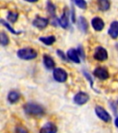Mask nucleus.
<instances>
[{
  "label": "nucleus",
  "instance_id": "4be33fe9",
  "mask_svg": "<svg viewBox=\"0 0 118 133\" xmlns=\"http://www.w3.org/2000/svg\"><path fill=\"white\" fill-rule=\"evenodd\" d=\"M47 8H48V11H49L51 16H53V17L55 16V8H54V6L51 2H48Z\"/></svg>",
  "mask_w": 118,
  "mask_h": 133
},
{
  "label": "nucleus",
  "instance_id": "ddd939ff",
  "mask_svg": "<svg viewBox=\"0 0 118 133\" xmlns=\"http://www.w3.org/2000/svg\"><path fill=\"white\" fill-rule=\"evenodd\" d=\"M66 54H67L68 59H70L72 62H74V63L80 62V59H79V52H78L77 50L71 48V49H69L68 51H67Z\"/></svg>",
  "mask_w": 118,
  "mask_h": 133
},
{
  "label": "nucleus",
  "instance_id": "a878e982",
  "mask_svg": "<svg viewBox=\"0 0 118 133\" xmlns=\"http://www.w3.org/2000/svg\"><path fill=\"white\" fill-rule=\"evenodd\" d=\"M114 124H115L116 128H117V129H118V116L115 118V121H114Z\"/></svg>",
  "mask_w": 118,
  "mask_h": 133
},
{
  "label": "nucleus",
  "instance_id": "7ed1b4c3",
  "mask_svg": "<svg viewBox=\"0 0 118 133\" xmlns=\"http://www.w3.org/2000/svg\"><path fill=\"white\" fill-rule=\"evenodd\" d=\"M95 113L97 115V116L99 117L101 120H102L103 122H110L111 121V116L107 111L104 109L102 106H96L95 107Z\"/></svg>",
  "mask_w": 118,
  "mask_h": 133
},
{
  "label": "nucleus",
  "instance_id": "393cba45",
  "mask_svg": "<svg viewBox=\"0 0 118 133\" xmlns=\"http://www.w3.org/2000/svg\"><path fill=\"white\" fill-rule=\"evenodd\" d=\"M56 53H57L58 56L62 58V59H63L64 61H66V60H67V59H66V56L64 54V52H63V51H61V50H57V51H56Z\"/></svg>",
  "mask_w": 118,
  "mask_h": 133
},
{
  "label": "nucleus",
  "instance_id": "20e7f679",
  "mask_svg": "<svg viewBox=\"0 0 118 133\" xmlns=\"http://www.w3.org/2000/svg\"><path fill=\"white\" fill-rule=\"evenodd\" d=\"M53 76H54V79L58 82H65L67 79V73L60 68H56L54 69Z\"/></svg>",
  "mask_w": 118,
  "mask_h": 133
},
{
  "label": "nucleus",
  "instance_id": "2eb2a0df",
  "mask_svg": "<svg viewBox=\"0 0 118 133\" xmlns=\"http://www.w3.org/2000/svg\"><path fill=\"white\" fill-rule=\"evenodd\" d=\"M58 21H59V24L61 25V27L64 28V29H66V28L68 27V14L66 13V9H65L63 16L58 19Z\"/></svg>",
  "mask_w": 118,
  "mask_h": 133
},
{
  "label": "nucleus",
  "instance_id": "5701e85b",
  "mask_svg": "<svg viewBox=\"0 0 118 133\" xmlns=\"http://www.w3.org/2000/svg\"><path fill=\"white\" fill-rule=\"evenodd\" d=\"M1 21V23H2V25H4V26H5V27H6V28H8V31H10L11 33H13V34H19V32H18V31H15V30L13 29V28H11L10 26H9V24H8V23H6V21H4V19H1V21Z\"/></svg>",
  "mask_w": 118,
  "mask_h": 133
},
{
  "label": "nucleus",
  "instance_id": "0eeeda50",
  "mask_svg": "<svg viewBox=\"0 0 118 133\" xmlns=\"http://www.w3.org/2000/svg\"><path fill=\"white\" fill-rule=\"evenodd\" d=\"M93 75L96 78H98L100 79H102V81L107 79L109 78V72H108L107 69L105 68H103V66L96 68L93 71Z\"/></svg>",
  "mask_w": 118,
  "mask_h": 133
},
{
  "label": "nucleus",
  "instance_id": "f3484780",
  "mask_svg": "<svg viewBox=\"0 0 118 133\" xmlns=\"http://www.w3.org/2000/svg\"><path fill=\"white\" fill-rule=\"evenodd\" d=\"M40 41L41 43H44L46 45H52L55 42V37L54 35H50V36H46V37H40Z\"/></svg>",
  "mask_w": 118,
  "mask_h": 133
},
{
  "label": "nucleus",
  "instance_id": "f03ea898",
  "mask_svg": "<svg viewBox=\"0 0 118 133\" xmlns=\"http://www.w3.org/2000/svg\"><path fill=\"white\" fill-rule=\"evenodd\" d=\"M17 55L23 60H31L37 56V52L32 48H22L18 51Z\"/></svg>",
  "mask_w": 118,
  "mask_h": 133
},
{
  "label": "nucleus",
  "instance_id": "1a4fd4ad",
  "mask_svg": "<svg viewBox=\"0 0 118 133\" xmlns=\"http://www.w3.org/2000/svg\"><path fill=\"white\" fill-rule=\"evenodd\" d=\"M48 23H49V21H48L47 19H45V18H41V17H37V18L33 21V25H34L36 28L41 29V30L47 27Z\"/></svg>",
  "mask_w": 118,
  "mask_h": 133
},
{
  "label": "nucleus",
  "instance_id": "6e6552de",
  "mask_svg": "<svg viewBox=\"0 0 118 133\" xmlns=\"http://www.w3.org/2000/svg\"><path fill=\"white\" fill-rule=\"evenodd\" d=\"M57 132V127L54 123L48 122L44 125V127L40 129V133H56Z\"/></svg>",
  "mask_w": 118,
  "mask_h": 133
},
{
  "label": "nucleus",
  "instance_id": "6ab92c4d",
  "mask_svg": "<svg viewBox=\"0 0 118 133\" xmlns=\"http://www.w3.org/2000/svg\"><path fill=\"white\" fill-rule=\"evenodd\" d=\"M18 17H19V15H18V13L16 12H12V11H9V12L8 13V16H6V19H8V21H9V22L11 23H15L17 21V19H18Z\"/></svg>",
  "mask_w": 118,
  "mask_h": 133
},
{
  "label": "nucleus",
  "instance_id": "f257e3e1",
  "mask_svg": "<svg viewBox=\"0 0 118 133\" xmlns=\"http://www.w3.org/2000/svg\"><path fill=\"white\" fill-rule=\"evenodd\" d=\"M24 111L26 114L31 115V116H43L45 113L44 108L41 105L34 103H28L24 106Z\"/></svg>",
  "mask_w": 118,
  "mask_h": 133
},
{
  "label": "nucleus",
  "instance_id": "423d86ee",
  "mask_svg": "<svg viewBox=\"0 0 118 133\" xmlns=\"http://www.w3.org/2000/svg\"><path fill=\"white\" fill-rule=\"evenodd\" d=\"M89 95L86 92L79 91V92H78L74 96V103L77 104L78 105H83V104H85L89 101Z\"/></svg>",
  "mask_w": 118,
  "mask_h": 133
},
{
  "label": "nucleus",
  "instance_id": "9b49d317",
  "mask_svg": "<svg viewBox=\"0 0 118 133\" xmlns=\"http://www.w3.org/2000/svg\"><path fill=\"white\" fill-rule=\"evenodd\" d=\"M44 66H45L47 69H55V63H54V59L50 56L48 55H44Z\"/></svg>",
  "mask_w": 118,
  "mask_h": 133
},
{
  "label": "nucleus",
  "instance_id": "cd10ccee",
  "mask_svg": "<svg viewBox=\"0 0 118 133\" xmlns=\"http://www.w3.org/2000/svg\"><path fill=\"white\" fill-rule=\"evenodd\" d=\"M117 104H118V101H117Z\"/></svg>",
  "mask_w": 118,
  "mask_h": 133
},
{
  "label": "nucleus",
  "instance_id": "dca6fc26",
  "mask_svg": "<svg viewBox=\"0 0 118 133\" xmlns=\"http://www.w3.org/2000/svg\"><path fill=\"white\" fill-rule=\"evenodd\" d=\"M111 3L109 0H98V6L102 11H106L110 8Z\"/></svg>",
  "mask_w": 118,
  "mask_h": 133
},
{
  "label": "nucleus",
  "instance_id": "bb28decb",
  "mask_svg": "<svg viewBox=\"0 0 118 133\" xmlns=\"http://www.w3.org/2000/svg\"><path fill=\"white\" fill-rule=\"evenodd\" d=\"M25 1H27V2L33 3V2H36V1H38V0H25Z\"/></svg>",
  "mask_w": 118,
  "mask_h": 133
},
{
  "label": "nucleus",
  "instance_id": "4468645a",
  "mask_svg": "<svg viewBox=\"0 0 118 133\" xmlns=\"http://www.w3.org/2000/svg\"><path fill=\"white\" fill-rule=\"evenodd\" d=\"M19 98H20V94L16 91H10L8 95V100L10 104H15V103H17L19 100Z\"/></svg>",
  "mask_w": 118,
  "mask_h": 133
},
{
  "label": "nucleus",
  "instance_id": "aec40b11",
  "mask_svg": "<svg viewBox=\"0 0 118 133\" xmlns=\"http://www.w3.org/2000/svg\"><path fill=\"white\" fill-rule=\"evenodd\" d=\"M0 43H1V44H2L3 46L6 45V44H8V43H9L8 35H6L5 32H3V31L0 33Z\"/></svg>",
  "mask_w": 118,
  "mask_h": 133
},
{
  "label": "nucleus",
  "instance_id": "a211bd4d",
  "mask_svg": "<svg viewBox=\"0 0 118 133\" xmlns=\"http://www.w3.org/2000/svg\"><path fill=\"white\" fill-rule=\"evenodd\" d=\"M79 28L83 31H86L88 30V22L84 17H80L79 19Z\"/></svg>",
  "mask_w": 118,
  "mask_h": 133
},
{
  "label": "nucleus",
  "instance_id": "b1692460",
  "mask_svg": "<svg viewBox=\"0 0 118 133\" xmlns=\"http://www.w3.org/2000/svg\"><path fill=\"white\" fill-rule=\"evenodd\" d=\"M15 133H29V131L25 129L24 127H17Z\"/></svg>",
  "mask_w": 118,
  "mask_h": 133
},
{
  "label": "nucleus",
  "instance_id": "9d476101",
  "mask_svg": "<svg viewBox=\"0 0 118 133\" xmlns=\"http://www.w3.org/2000/svg\"><path fill=\"white\" fill-rule=\"evenodd\" d=\"M91 25H92V27H93V29L95 30V31H102V29H103L104 27V22L103 21H102L101 18H98V17H96V18H93L92 19V21H91Z\"/></svg>",
  "mask_w": 118,
  "mask_h": 133
},
{
  "label": "nucleus",
  "instance_id": "412c9836",
  "mask_svg": "<svg viewBox=\"0 0 118 133\" xmlns=\"http://www.w3.org/2000/svg\"><path fill=\"white\" fill-rule=\"evenodd\" d=\"M75 2V4L77 5L79 8H82V9H86L87 8V3L85 0H73Z\"/></svg>",
  "mask_w": 118,
  "mask_h": 133
},
{
  "label": "nucleus",
  "instance_id": "39448f33",
  "mask_svg": "<svg viewBox=\"0 0 118 133\" xmlns=\"http://www.w3.org/2000/svg\"><path fill=\"white\" fill-rule=\"evenodd\" d=\"M93 57L98 61H104L108 58V53L105 48L102 47V46H99V47L96 48L93 55Z\"/></svg>",
  "mask_w": 118,
  "mask_h": 133
},
{
  "label": "nucleus",
  "instance_id": "f8f14e48",
  "mask_svg": "<svg viewBox=\"0 0 118 133\" xmlns=\"http://www.w3.org/2000/svg\"><path fill=\"white\" fill-rule=\"evenodd\" d=\"M108 33L113 39H116L118 37V21H113L110 25Z\"/></svg>",
  "mask_w": 118,
  "mask_h": 133
}]
</instances>
